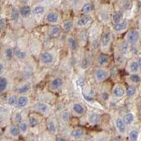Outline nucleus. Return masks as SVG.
<instances>
[{
    "label": "nucleus",
    "instance_id": "obj_1",
    "mask_svg": "<svg viewBox=\"0 0 141 141\" xmlns=\"http://www.w3.org/2000/svg\"><path fill=\"white\" fill-rule=\"evenodd\" d=\"M140 37V34L138 30L132 29L128 32L127 35V40L128 42L131 44H135L138 41Z\"/></svg>",
    "mask_w": 141,
    "mask_h": 141
},
{
    "label": "nucleus",
    "instance_id": "obj_2",
    "mask_svg": "<svg viewBox=\"0 0 141 141\" xmlns=\"http://www.w3.org/2000/svg\"><path fill=\"white\" fill-rule=\"evenodd\" d=\"M108 73L107 70L103 69H97L95 72L96 78L99 81H103L108 77Z\"/></svg>",
    "mask_w": 141,
    "mask_h": 141
},
{
    "label": "nucleus",
    "instance_id": "obj_3",
    "mask_svg": "<svg viewBox=\"0 0 141 141\" xmlns=\"http://www.w3.org/2000/svg\"><path fill=\"white\" fill-rule=\"evenodd\" d=\"M111 39V35L110 32L104 33L102 38V45L103 47H107L110 44Z\"/></svg>",
    "mask_w": 141,
    "mask_h": 141
},
{
    "label": "nucleus",
    "instance_id": "obj_4",
    "mask_svg": "<svg viewBox=\"0 0 141 141\" xmlns=\"http://www.w3.org/2000/svg\"><path fill=\"white\" fill-rule=\"evenodd\" d=\"M116 127L118 131L121 133H124L126 132V127L124 121L121 118H117L115 121Z\"/></svg>",
    "mask_w": 141,
    "mask_h": 141
},
{
    "label": "nucleus",
    "instance_id": "obj_5",
    "mask_svg": "<svg viewBox=\"0 0 141 141\" xmlns=\"http://www.w3.org/2000/svg\"><path fill=\"white\" fill-rule=\"evenodd\" d=\"M41 60L44 64H50L53 61V57L49 53H44L41 55Z\"/></svg>",
    "mask_w": 141,
    "mask_h": 141
},
{
    "label": "nucleus",
    "instance_id": "obj_6",
    "mask_svg": "<svg viewBox=\"0 0 141 141\" xmlns=\"http://www.w3.org/2000/svg\"><path fill=\"white\" fill-rule=\"evenodd\" d=\"M70 136L76 139H80L84 136V132L81 129H75L70 132Z\"/></svg>",
    "mask_w": 141,
    "mask_h": 141
},
{
    "label": "nucleus",
    "instance_id": "obj_7",
    "mask_svg": "<svg viewBox=\"0 0 141 141\" xmlns=\"http://www.w3.org/2000/svg\"><path fill=\"white\" fill-rule=\"evenodd\" d=\"M46 20L48 22L51 23H55L58 21V16L56 13L55 12H50L46 16Z\"/></svg>",
    "mask_w": 141,
    "mask_h": 141
},
{
    "label": "nucleus",
    "instance_id": "obj_8",
    "mask_svg": "<svg viewBox=\"0 0 141 141\" xmlns=\"http://www.w3.org/2000/svg\"><path fill=\"white\" fill-rule=\"evenodd\" d=\"M91 17H88V16H86V17H83L80 18L77 21V25L79 26H85L90 22Z\"/></svg>",
    "mask_w": 141,
    "mask_h": 141
},
{
    "label": "nucleus",
    "instance_id": "obj_9",
    "mask_svg": "<svg viewBox=\"0 0 141 141\" xmlns=\"http://www.w3.org/2000/svg\"><path fill=\"white\" fill-rule=\"evenodd\" d=\"M109 57L105 54H102L97 59V62L100 65H105L109 62Z\"/></svg>",
    "mask_w": 141,
    "mask_h": 141
},
{
    "label": "nucleus",
    "instance_id": "obj_10",
    "mask_svg": "<svg viewBox=\"0 0 141 141\" xmlns=\"http://www.w3.org/2000/svg\"><path fill=\"white\" fill-rule=\"evenodd\" d=\"M113 94L116 97H122L125 94V90L122 86H117L113 90Z\"/></svg>",
    "mask_w": 141,
    "mask_h": 141
},
{
    "label": "nucleus",
    "instance_id": "obj_11",
    "mask_svg": "<svg viewBox=\"0 0 141 141\" xmlns=\"http://www.w3.org/2000/svg\"><path fill=\"white\" fill-rule=\"evenodd\" d=\"M128 23L126 21H123L116 24L114 26V29L117 32H120L124 30L127 27Z\"/></svg>",
    "mask_w": 141,
    "mask_h": 141
},
{
    "label": "nucleus",
    "instance_id": "obj_12",
    "mask_svg": "<svg viewBox=\"0 0 141 141\" xmlns=\"http://www.w3.org/2000/svg\"><path fill=\"white\" fill-rule=\"evenodd\" d=\"M20 13L23 17L27 18L30 15L31 9L29 6H24L20 9Z\"/></svg>",
    "mask_w": 141,
    "mask_h": 141
},
{
    "label": "nucleus",
    "instance_id": "obj_13",
    "mask_svg": "<svg viewBox=\"0 0 141 141\" xmlns=\"http://www.w3.org/2000/svg\"><path fill=\"white\" fill-rule=\"evenodd\" d=\"M63 83L62 79L60 78H56L54 79L52 81V83H51V86L53 89H57L58 88H59L62 86Z\"/></svg>",
    "mask_w": 141,
    "mask_h": 141
},
{
    "label": "nucleus",
    "instance_id": "obj_14",
    "mask_svg": "<svg viewBox=\"0 0 141 141\" xmlns=\"http://www.w3.org/2000/svg\"><path fill=\"white\" fill-rule=\"evenodd\" d=\"M123 15L120 11H115L113 15V21L115 24L121 22Z\"/></svg>",
    "mask_w": 141,
    "mask_h": 141
},
{
    "label": "nucleus",
    "instance_id": "obj_15",
    "mask_svg": "<svg viewBox=\"0 0 141 141\" xmlns=\"http://www.w3.org/2000/svg\"><path fill=\"white\" fill-rule=\"evenodd\" d=\"M133 120H134V116H133V114L131 113H129L125 115L123 121H124L125 124L130 125L133 121Z\"/></svg>",
    "mask_w": 141,
    "mask_h": 141
},
{
    "label": "nucleus",
    "instance_id": "obj_16",
    "mask_svg": "<svg viewBox=\"0 0 141 141\" xmlns=\"http://www.w3.org/2000/svg\"><path fill=\"white\" fill-rule=\"evenodd\" d=\"M28 103V99L26 96H21L19 98L18 101V106L19 107H23Z\"/></svg>",
    "mask_w": 141,
    "mask_h": 141
},
{
    "label": "nucleus",
    "instance_id": "obj_17",
    "mask_svg": "<svg viewBox=\"0 0 141 141\" xmlns=\"http://www.w3.org/2000/svg\"><path fill=\"white\" fill-rule=\"evenodd\" d=\"M92 10V6L90 3H86L83 5L81 9V12L85 14H89Z\"/></svg>",
    "mask_w": 141,
    "mask_h": 141
},
{
    "label": "nucleus",
    "instance_id": "obj_18",
    "mask_svg": "<svg viewBox=\"0 0 141 141\" xmlns=\"http://www.w3.org/2000/svg\"><path fill=\"white\" fill-rule=\"evenodd\" d=\"M68 43L70 49H71L73 51L76 50V48H77V43H76L75 39L74 38L72 37H68Z\"/></svg>",
    "mask_w": 141,
    "mask_h": 141
},
{
    "label": "nucleus",
    "instance_id": "obj_19",
    "mask_svg": "<svg viewBox=\"0 0 141 141\" xmlns=\"http://www.w3.org/2000/svg\"><path fill=\"white\" fill-rule=\"evenodd\" d=\"M99 115L97 114H96V113H93V114H92L89 116V121L91 124H96L99 123Z\"/></svg>",
    "mask_w": 141,
    "mask_h": 141
},
{
    "label": "nucleus",
    "instance_id": "obj_20",
    "mask_svg": "<svg viewBox=\"0 0 141 141\" xmlns=\"http://www.w3.org/2000/svg\"><path fill=\"white\" fill-rule=\"evenodd\" d=\"M73 109L75 111V112L78 114H82L83 113H84V111H85L84 108H83V106L78 103H76V104H75V105H73Z\"/></svg>",
    "mask_w": 141,
    "mask_h": 141
},
{
    "label": "nucleus",
    "instance_id": "obj_21",
    "mask_svg": "<svg viewBox=\"0 0 141 141\" xmlns=\"http://www.w3.org/2000/svg\"><path fill=\"white\" fill-rule=\"evenodd\" d=\"M7 79L4 77H1L0 79V90L3 92L5 90L7 86Z\"/></svg>",
    "mask_w": 141,
    "mask_h": 141
},
{
    "label": "nucleus",
    "instance_id": "obj_22",
    "mask_svg": "<svg viewBox=\"0 0 141 141\" xmlns=\"http://www.w3.org/2000/svg\"><path fill=\"white\" fill-rule=\"evenodd\" d=\"M129 46L127 42H122L120 45V51L123 54L127 53L128 51Z\"/></svg>",
    "mask_w": 141,
    "mask_h": 141
},
{
    "label": "nucleus",
    "instance_id": "obj_23",
    "mask_svg": "<svg viewBox=\"0 0 141 141\" xmlns=\"http://www.w3.org/2000/svg\"><path fill=\"white\" fill-rule=\"evenodd\" d=\"M15 55L19 59H24L26 56V53L20 50L17 49L15 51Z\"/></svg>",
    "mask_w": 141,
    "mask_h": 141
},
{
    "label": "nucleus",
    "instance_id": "obj_24",
    "mask_svg": "<svg viewBox=\"0 0 141 141\" xmlns=\"http://www.w3.org/2000/svg\"><path fill=\"white\" fill-rule=\"evenodd\" d=\"M72 27V23L70 20H66L63 23V28L66 32H70L71 30Z\"/></svg>",
    "mask_w": 141,
    "mask_h": 141
},
{
    "label": "nucleus",
    "instance_id": "obj_25",
    "mask_svg": "<svg viewBox=\"0 0 141 141\" xmlns=\"http://www.w3.org/2000/svg\"><path fill=\"white\" fill-rule=\"evenodd\" d=\"M19 128H18L16 126L13 125L9 129V132L12 136H18L19 134Z\"/></svg>",
    "mask_w": 141,
    "mask_h": 141
},
{
    "label": "nucleus",
    "instance_id": "obj_26",
    "mask_svg": "<svg viewBox=\"0 0 141 141\" xmlns=\"http://www.w3.org/2000/svg\"><path fill=\"white\" fill-rule=\"evenodd\" d=\"M19 11L18 9L17 8H14L12 10V14H11V18L14 20H17L19 18Z\"/></svg>",
    "mask_w": 141,
    "mask_h": 141
},
{
    "label": "nucleus",
    "instance_id": "obj_27",
    "mask_svg": "<svg viewBox=\"0 0 141 141\" xmlns=\"http://www.w3.org/2000/svg\"><path fill=\"white\" fill-rule=\"evenodd\" d=\"M139 66L138 63L136 61H133L130 64V70L132 72H136L138 70Z\"/></svg>",
    "mask_w": 141,
    "mask_h": 141
},
{
    "label": "nucleus",
    "instance_id": "obj_28",
    "mask_svg": "<svg viewBox=\"0 0 141 141\" xmlns=\"http://www.w3.org/2000/svg\"><path fill=\"white\" fill-rule=\"evenodd\" d=\"M130 138L132 141H136L138 138V132L137 131L132 130L130 133Z\"/></svg>",
    "mask_w": 141,
    "mask_h": 141
},
{
    "label": "nucleus",
    "instance_id": "obj_29",
    "mask_svg": "<svg viewBox=\"0 0 141 141\" xmlns=\"http://www.w3.org/2000/svg\"><path fill=\"white\" fill-rule=\"evenodd\" d=\"M44 11V8L43 7H42V6H37L33 9V13L34 14L39 15L43 13Z\"/></svg>",
    "mask_w": 141,
    "mask_h": 141
},
{
    "label": "nucleus",
    "instance_id": "obj_30",
    "mask_svg": "<svg viewBox=\"0 0 141 141\" xmlns=\"http://www.w3.org/2000/svg\"><path fill=\"white\" fill-rule=\"evenodd\" d=\"M48 130L51 133H55L56 132V127H55V125L53 121H50L48 123Z\"/></svg>",
    "mask_w": 141,
    "mask_h": 141
},
{
    "label": "nucleus",
    "instance_id": "obj_31",
    "mask_svg": "<svg viewBox=\"0 0 141 141\" xmlns=\"http://www.w3.org/2000/svg\"><path fill=\"white\" fill-rule=\"evenodd\" d=\"M136 93V88L133 86H130L127 89V94L129 97L133 96Z\"/></svg>",
    "mask_w": 141,
    "mask_h": 141
},
{
    "label": "nucleus",
    "instance_id": "obj_32",
    "mask_svg": "<svg viewBox=\"0 0 141 141\" xmlns=\"http://www.w3.org/2000/svg\"><path fill=\"white\" fill-rule=\"evenodd\" d=\"M29 124L30 127L34 128L36 127V125L38 124L37 120L35 118H34V117H30L29 120Z\"/></svg>",
    "mask_w": 141,
    "mask_h": 141
},
{
    "label": "nucleus",
    "instance_id": "obj_33",
    "mask_svg": "<svg viewBox=\"0 0 141 141\" xmlns=\"http://www.w3.org/2000/svg\"><path fill=\"white\" fill-rule=\"evenodd\" d=\"M37 109H39L40 111H42V112H46L48 110V107L44 104L43 103H39L37 105Z\"/></svg>",
    "mask_w": 141,
    "mask_h": 141
},
{
    "label": "nucleus",
    "instance_id": "obj_34",
    "mask_svg": "<svg viewBox=\"0 0 141 141\" xmlns=\"http://www.w3.org/2000/svg\"><path fill=\"white\" fill-rule=\"evenodd\" d=\"M130 80L133 83H139L140 82V77L136 74H133L131 75L130 76Z\"/></svg>",
    "mask_w": 141,
    "mask_h": 141
},
{
    "label": "nucleus",
    "instance_id": "obj_35",
    "mask_svg": "<svg viewBox=\"0 0 141 141\" xmlns=\"http://www.w3.org/2000/svg\"><path fill=\"white\" fill-rule=\"evenodd\" d=\"M29 90V87L27 85H23L18 89V92L19 93H25L27 92Z\"/></svg>",
    "mask_w": 141,
    "mask_h": 141
},
{
    "label": "nucleus",
    "instance_id": "obj_36",
    "mask_svg": "<svg viewBox=\"0 0 141 141\" xmlns=\"http://www.w3.org/2000/svg\"><path fill=\"white\" fill-rule=\"evenodd\" d=\"M123 7L125 9H130L131 8L132 4L131 2L130 1L125 0V1H123Z\"/></svg>",
    "mask_w": 141,
    "mask_h": 141
},
{
    "label": "nucleus",
    "instance_id": "obj_37",
    "mask_svg": "<svg viewBox=\"0 0 141 141\" xmlns=\"http://www.w3.org/2000/svg\"><path fill=\"white\" fill-rule=\"evenodd\" d=\"M60 32V29L58 26H54V27H53L51 30V33L52 34V35H57L58 34H59Z\"/></svg>",
    "mask_w": 141,
    "mask_h": 141
},
{
    "label": "nucleus",
    "instance_id": "obj_38",
    "mask_svg": "<svg viewBox=\"0 0 141 141\" xmlns=\"http://www.w3.org/2000/svg\"><path fill=\"white\" fill-rule=\"evenodd\" d=\"M19 130L22 132H25L27 130V124L26 123H21L19 125Z\"/></svg>",
    "mask_w": 141,
    "mask_h": 141
},
{
    "label": "nucleus",
    "instance_id": "obj_39",
    "mask_svg": "<svg viewBox=\"0 0 141 141\" xmlns=\"http://www.w3.org/2000/svg\"><path fill=\"white\" fill-rule=\"evenodd\" d=\"M12 54H13L12 49L11 48H7V50H6V56H7V58H8V59H11L12 57Z\"/></svg>",
    "mask_w": 141,
    "mask_h": 141
},
{
    "label": "nucleus",
    "instance_id": "obj_40",
    "mask_svg": "<svg viewBox=\"0 0 141 141\" xmlns=\"http://www.w3.org/2000/svg\"><path fill=\"white\" fill-rule=\"evenodd\" d=\"M16 101H17V97H16L15 96H11L8 100V104L10 105H14V104L16 103Z\"/></svg>",
    "mask_w": 141,
    "mask_h": 141
},
{
    "label": "nucleus",
    "instance_id": "obj_41",
    "mask_svg": "<svg viewBox=\"0 0 141 141\" xmlns=\"http://www.w3.org/2000/svg\"><path fill=\"white\" fill-rule=\"evenodd\" d=\"M70 118V115L69 113L68 112H64L62 114V118L64 121H68L69 119Z\"/></svg>",
    "mask_w": 141,
    "mask_h": 141
},
{
    "label": "nucleus",
    "instance_id": "obj_42",
    "mask_svg": "<svg viewBox=\"0 0 141 141\" xmlns=\"http://www.w3.org/2000/svg\"><path fill=\"white\" fill-rule=\"evenodd\" d=\"M88 65H89V60L87 58H86L83 60V62H82V68H86L88 67Z\"/></svg>",
    "mask_w": 141,
    "mask_h": 141
},
{
    "label": "nucleus",
    "instance_id": "obj_43",
    "mask_svg": "<svg viewBox=\"0 0 141 141\" xmlns=\"http://www.w3.org/2000/svg\"><path fill=\"white\" fill-rule=\"evenodd\" d=\"M15 121L17 122V123H20L22 121V115L20 113H17V114H15Z\"/></svg>",
    "mask_w": 141,
    "mask_h": 141
},
{
    "label": "nucleus",
    "instance_id": "obj_44",
    "mask_svg": "<svg viewBox=\"0 0 141 141\" xmlns=\"http://www.w3.org/2000/svg\"><path fill=\"white\" fill-rule=\"evenodd\" d=\"M5 26V20H4V18H1V19H0V28H1V30H2L4 28Z\"/></svg>",
    "mask_w": 141,
    "mask_h": 141
},
{
    "label": "nucleus",
    "instance_id": "obj_45",
    "mask_svg": "<svg viewBox=\"0 0 141 141\" xmlns=\"http://www.w3.org/2000/svg\"><path fill=\"white\" fill-rule=\"evenodd\" d=\"M124 57L123 56H122L121 55H119L117 57V61H118V63H120V64H123L124 61Z\"/></svg>",
    "mask_w": 141,
    "mask_h": 141
},
{
    "label": "nucleus",
    "instance_id": "obj_46",
    "mask_svg": "<svg viewBox=\"0 0 141 141\" xmlns=\"http://www.w3.org/2000/svg\"><path fill=\"white\" fill-rule=\"evenodd\" d=\"M102 96L103 97V99L105 100H106L108 97V95L107 93H103L102 94Z\"/></svg>",
    "mask_w": 141,
    "mask_h": 141
},
{
    "label": "nucleus",
    "instance_id": "obj_47",
    "mask_svg": "<svg viewBox=\"0 0 141 141\" xmlns=\"http://www.w3.org/2000/svg\"><path fill=\"white\" fill-rule=\"evenodd\" d=\"M57 141H66V139L65 138H64L59 136V137L57 138Z\"/></svg>",
    "mask_w": 141,
    "mask_h": 141
},
{
    "label": "nucleus",
    "instance_id": "obj_48",
    "mask_svg": "<svg viewBox=\"0 0 141 141\" xmlns=\"http://www.w3.org/2000/svg\"><path fill=\"white\" fill-rule=\"evenodd\" d=\"M85 98L86 99V100H88V101H93L94 100L93 98L91 97H89V96L85 97Z\"/></svg>",
    "mask_w": 141,
    "mask_h": 141
},
{
    "label": "nucleus",
    "instance_id": "obj_49",
    "mask_svg": "<svg viewBox=\"0 0 141 141\" xmlns=\"http://www.w3.org/2000/svg\"><path fill=\"white\" fill-rule=\"evenodd\" d=\"M3 70H4V66H3L2 63H1V64H0V72H1V74L2 73Z\"/></svg>",
    "mask_w": 141,
    "mask_h": 141
},
{
    "label": "nucleus",
    "instance_id": "obj_50",
    "mask_svg": "<svg viewBox=\"0 0 141 141\" xmlns=\"http://www.w3.org/2000/svg\"><path fill=\"white\" fill-rule=\"evenodd\" d=\"M138 64H139V67L141 68V58H140V59L139 60V61H138Z\"/></svg>",
    "mask_w": 141,
    "mask_h": 141
},
{
    "label": "nucleus",
    "instance_id": "obj_51",
    "mask_svg": "<svg viewBox=\"0 0 141 141\" xmlns=\"http://www.w3.org/2000/svg\"><path fill=\"white\" fill-rule=\"evenodd\" d=\"M68 1H70V2H75V1L76 0H68Z\"/></svg>",
    "mask_w": 141,
    "mask_h": 141
},
{
    "label": "nucleus",
    "instance_id": "obj_52",
    "mask_svg": "<svg viewBox=\"0 0 141 141\" xmlns=\"http://www.w3.org/2000/svg\"><path fill=\"white\" fill-rule=\"evenodd\" d=\"M30 141H35L34 140V139H32V140H30Z\"/></svg>",
    "mask_w": 141,
    "mask_h": 141
}]
</instances>
